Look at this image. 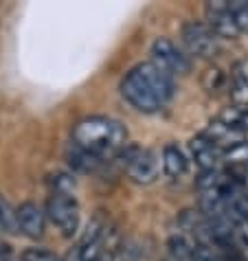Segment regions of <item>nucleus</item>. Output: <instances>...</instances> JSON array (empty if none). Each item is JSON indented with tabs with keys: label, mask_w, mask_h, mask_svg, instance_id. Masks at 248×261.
Here are the masks:
<instances>
[{
	"label": "nucleus",
	"mask_w": 248,
	"mask_h": 261,
	"mask_svg": "<svg viewBox=\"0 0 248 261\" xmlns=\"http://www.w3.org/2000/svg\"><path fill=\"white\" fill-rule=\"evenodd\" d=\"M121 95L138 112L152 114L169 103L173 97V77L154 62H143L123 77Z\"/></svg>",
	"instance_id": "1"
},
{
	"label": "nucleus",
	"mask_w": 248,
	"mask_h": 261,
	"mask_svg": "<svg viewBox=\"0 0 248 261\" xmlns=\"http://www.w3.org/2000/svg\"><path fill=\"white\" fill-rule=\"evenodd\" d=\"M126 141V127L108 117H86L72 127V145L97 161L119 154Z\"/></svg>",
	"instance_id": "2"
},
{
	"label": "nucleus",
	"mask_w": 248,
	"mask_h": 261,
	"mask_svg": "<svg viewBox=\"0 0 248 261\" xmlns=\"http://www.w3.org/2000/svg\"><path fill=\"white\" fill-rule=\"evenodd\" d=\"M46 217L64 237L75 235L79 228V204L72 191H53L46 202Z\"/></svg>",
	"instance_id": "3"
},
{
	"label": "nucleus",
	"mask_w": 248,
	"mask_h": 261,
	"mask_svg": "<svg viewBox=\"0 0 248 261\" xmlns=\"http://www.w3.org/2000/svg\"><path fill=\"white\" fill-rule=\"evenodd\" d=\"M182 46L189 55L200 57V60H209L217 53V35L213 29L204 22H187L182 24L180 31Z\"/></svg>",
	"instance_id": "4"
},
{
	"label": "nucleus",
	"mask_w": 248,
	"mask_h": 261,
	"mask_svg": "<svg viewBox=\"0 0 248 261\" xmlns=\"http://www.w3.org/2000/svg\"><path fill=\"white\" fill-rule=\"evenodd\" d=\"M150 53H152V62L171 77L187 75L189 68H191V62H189V57L185 55V50H180L171 40H167V38H158L154 44H152Z\"/></svg>",
	"instance_id": "5"
},
{
	"label": "nucleus",
	"mask_w": 248,
	"mask_h": 261,
	"mask_svg": "<svg viewBox=\"0 0 248 261\" xmlns=\"http://www.w3.org/2000/svg\"><path fill=\"white\" fill-rule=\"evenodd\" d=\"M160 156L154 149H134L128 158V176L138 185H152L160 173Z\"/></svg>",
	"instance_id": "6"
},
{
	"label": "nucleus",
	"mask_w": 248,
	"mask_h": 261,
	"mask_svg": "<svg viewBox=\"0 0 248 261\" xmlns=\"http://www.w3.org/2000/svg\"><path fill=\"white\" fill-rule=\"evenodd\" d=\"M207 20L217 38L233 40L239 35V29H237L235 18H233V11H231V3H224V0L209 3L207 5Z\"/></svg>",
	"instance_id": "7"
},
{
	"label": "nucleus",
	"mask_w": 248,
	"mask_h": 261,
	"mask_svg": "<svg viewBox=\"0 0 248 261\" xmlns=\"http://www.w3.org/2000/svg\"><path fill=\"white\" fill-rule=\"evenodd\" d=\"M189 151H191V158H193L195 165H198L202 171L220 169V165L224 163L222 149L217 147L213 141H209L204 134L193 136L191 143H189Z\"/></svg>",
	"instance_id": "8"
},
{
	"label": "nucleus",
	"mask_w": 248,
	"mask_h": 261,
	"mask_svg": "<svg viewBox=\"0 0 248 261\" xmlns=\"http://www.w3.org/2000/svg\"><path fill=\"white\" fill-rule=\"evenodd\" d=\"M18 230L29 239H40L44 235V222H46V213L35 204V202H22L18 208Z\"/></svg>",
	"instance_id": "9"
},
{
	"label": "nucleus",
	"mask_w": 248,
	"mask_h": 261,
	"mask_svg": "<svg viewBox=\"0 0 248 261\" xmlns=\"http://www.w3.org/2000/svg\"><path fill=\"white\" fill-rule=\"evenodd\" d=\"M160 163H163L165 176H169V178H180V176H185L187 169H189L187 154L178 147L176 143H167L165 147H163V154H160Z\"/></svg>",
	"instance_id": "10"
},
{
	"label": "nucleus",
	"mask_w": 248,
	"mask_h": 261,
	"mask_svg": "<svg viewBox=\"0 0 248 261\" xmlns=\"http://www.w3.org/2000/svg\"><path fill=\"white\" fill-rule=\"evenodd\" d=\"M204 136H207L209 141H213L217 147L222 149V154L224 151H229L231 147H235L237 143H242L244 141V136L242 134H237L235 129H231L226 123H222L220 119H215V121H211L209 123V127L202 132Z\"/></svg>",
	"instance_id": "11"
},
{
	"label": "nucleus",
	"mask_w": 248,
	"mask_h": 261,
	"mask_svg": "<svg viewBox=\"0 0 248 261\" xmlns=\"http://www.w3.org/2000/svg\"><path fill=\"white\" fill-rule=\"evenodd\" d=\"M217 119H220L222 123H226L231 129H235V132L242 134V136L248 132V108H239V106L226 108Z\"/></svg>",
	"instance_id": "12"
},
{
	"label": "nucleus",
	"mask_w": 248,
	"mask_h": 261,
	"mask_svg": "<svg viewBox=\"0 0 248 261\" xmlns=\"http://www.w3.org/2000/svg\"><path fill=\"white\" fill-rule=\"evenodd\" d=\"M0 233H18V213L0 195Z\"/></svg>",
	"instance_id": "13"
},
{
	"label": "nucleus",
	"mask_w": 248,
	"mask_h": 261,
	"mask_svg": "<svg viewBox=\"0 0 248 261\" xmlns=\"http://www.w3.org/2000/svg\"><path fill=\"white\" fill-rule=\"evenodd\" d=\"M231 99L239 108H248V75H235L231 84Z\"/></svg>",
	"instance_id": "14"
},
{
	"label": "nucleus",
	"mask_w": 248,
	"mask_h": 261,
	"mask_svg": "<svg viewBox=\"0 0 248 261\" xmlns=\"http://www.w3.org/2000/svg\"><path fill=\"white\" fill-rule=\"evenodd\" d=\"M231 11H233V18H235L239 33H248V3L246 0L231 3Z\"/></svg>",
	"instance_id": "15"
},
{
	"label": "nucleus",
	"mask_w": 248,
	"mask_h": 261,
	"mask_svg": "<svg viewBox=\"0 0 248 261\" xmlns=\"http://www.w3.org/2000/svg\"><path fill=\"white\" fill-rule=\"evenodd\" d=\"M222 84H224V75H222V70H220V68H211V70H207V77H204V88H207L209 92L220 90V88H222Z\"/></svg>",
	"instance_id": "16"
},
{
	"label": "nucleus",
	"mask_w": 248,
	"mask_h": 261,
	"mask_svg": "<svg viewBox=\"0 0 248 261\" xmlns=\"http://www.w3.org/2000/svg\"><path fill=\"white\" fill-rule=\"evenodd\" d=\"M22 261H62L60 257H55L53 252L42 250V248H31L22 255Z\"/></svg>",
	"instance_id": "17"
},
{
	"label": "nucleus",
	"mask_w": 248,
	"mask_h": 261,
	"mask_svg": "<svg viewBox=\"0 0 248 261\" xmlns=\"http://www.w3.org/2000/svg\"><path fill=\"white\" fill-rule=\"evenodd\" d=\"M9 246H7V244H3V242H0V261H9Z\"/></svg>",
	"instance_id": "18"
}]
</instances>
